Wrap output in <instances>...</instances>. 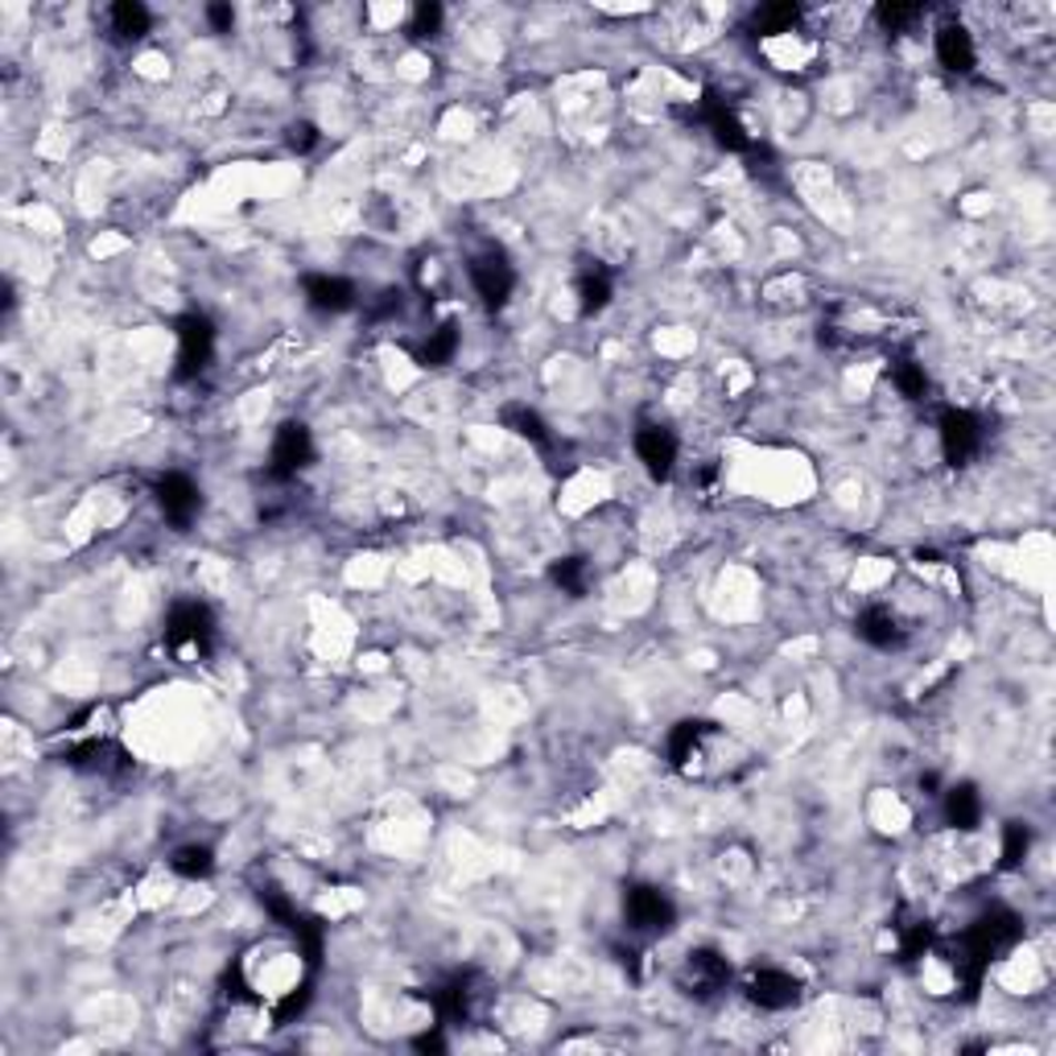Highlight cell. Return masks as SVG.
Masks as SVG:
<instances>
[{
    "label": "cell",
    "instance_id": "5b68a950",
    "mask_svg": "<svg viewBox=\"0 0 1056 1056\" xmlns=\"http://www.w3.org/2000/svg\"><path fill=\"white\" fill-rule=\"evenodd\" d=\"M743 990H747V998H752L760 1012H788V1007H796L801 995H805L801 978H793L788 969H772V966L752 969Z\"/></svg>",
    "mask_w": 1056,
    "mask_h": 1056
},
{
    "label": "cell",
    "instance_id": "e0dca14e",
    "mask_svg": "<svg viewBox=\"0 0 1056 1056\" xmlns=\"http://www.w3.org/2000/svg\"><path fill=\"white\" fill-rule=\"evenodd\" d=\"M941 813H945V822L954 829H978V822H983V796H978L974 784H954V788H945Z\"/></svg>",
    "mask_w": 1056,
    "mask_h": 1056
},
{
    "label": "cell",
    "instance_id": "7a4b0ae2",
    "mask_svg": "<svg viewBox=\"0 0 1056 1056\" xmlns=\"http://www.w3.org/2000/svg\"><path fill=\"white\" fill-rule=\"evenodd\" d=\"M623 921L636 933H665L677 921V908L656 883H627L623 887Z\"/></svg>",
    "mask_w": 1056,
    "mask_h": 1056
},
{
    "label": "cell",
    "instance_id": "d6a6232c",
    "mask_svg": "<svg viewBox=\"0 0 1056 1056\" xmlns=\"http://www.w3.org/2000/svg\"><path fill=\"white\" fill-rule=\"evenodd\" d=\"M396 310H401V293H396V290H384V293H380V305H372V322L392 319Z\"/></svg>",
    "mask_w": 1056,
    "mask_h": 1056
},
{
    "label": "cell",
    "instance_id": "52a82bcc",
    "mask_svg": "<svg viewBox=\"0 0 1056 1056\" xmlns=\"http://www.w3.org/2000/svg\"><path fill=\"white\" fill-rule=\"evenodd\" d=\"M310 463H314V438H310V430H305L302 421H285L273 438V450H269V471H273V479H293Z\"/></svg>",
    "mask_w": 1056,
    "mask_h": 1056
},
{
    "label": "cell",
    "instance_id": "ba28073f",
    "mask_svg": "<svg viewBox=\"0 0 1056 1056\" xmlns=\"http://www.w3.org/2000/svg\"><path fill=\"white\" fill-rule=\"evenodd\" d=\"M978 450H983V425H978V418L966 413V409H945V413H941V454H945V463L966 466Z\"/></svg>",
    "mask_w": 1056,
    "mask_h": 1056
},
{
    "label": "cell",
    "instance_id": "cb8c5ba5",
    "mask_svg": "<svg viewBox=\"0 0 1056 1056\" xmlns=\"http://www.w3.org/2000/svg\"><path fill=\"white\" fill-rule=\"evenodd\" d=\"M892 384L899 389V396H908V401H921L928 392V376H925V363L908 360V355H899V360H892Z\"/></svg>",
    "mask_w": 1056,
    "mask_h": 1056
},
{
    "label": "cell",
    "instance_id": "f546056e",
    "mask_svg": "<svg viewBox=\"0 0 1056 1056\" xmlns=\"http://www.w3.org/2000/svg\"><path fill=\"white\" fill-rule=\"evenodd\" d=\"M438 30H442V4H430V0L418 4V9H413V21H409V33H413V38H434Z\"/></svg>",
    "mask_w": 1056,
    "mask_h": 1056
},
{
    "label": "cell",
    "instance_id": "277c9868",
    "mask_svg": "<svg viewBox=\"0 0 1056 1056\" xmlns=\"http://www.w3.org/2000/svg\"><path fill=\"white\" fill-rule=\"evenodd\" d=\"M178 380H194L211 368L215 355V326L203 314H187L178 319Z\"/></svg>",
    "mask_w": 1056,
    "mask_h": 1056
},
{
    "label": "cell",
    "instance_id": "9c48e42d",
    "mask_svg": "<svg viewBox=\"0 0 1056 1056\" xmlns=\"http://www.w3.org/2000/svg\"><path fill=\"white\" fill-rule=\"evenodd\" d=\"M153 495H158L161 516L174 524V529H187V524L199 516V507H203V495H199V487H194V479L182 475V471L161 475L158 487H153Z\"/></svg>",
    "mask_w": 1056,
    "mask_h": 1056
},
{
    "label": "cell",
    "instance_id": "2e32d148",
    "mask_svg": "<svg viewBox=\"0 0 1056 1056\" xmlns=\"http://www.w3.org/2000/svg\"><path fill=\"white\" fill-rule=\"evenodd\" d=\"M854 632H858L863 644H871V648H879V652L904 648V627H899V620L887 607H867L854 620Z\"/></svg>",
    "mask_w": 1056,
    "mask_h": 1056
},
{
    "label": "cell",
    "instance_id": "484cf974",
    "mask_svg": "<svg viewBox=\"0 0 1056 1056\" xmlns=\"http://www.w3.org/2000/svg\"><path fill=\"white\" fill-rule=\"evenodd\" d=\"M550 582L557 586V591L570 594V599H582V594H586V562H582V557H562V562H553Z\"/></svg>",
    "mask_w": 1056,
    "mask_h": 1056
},
{
    "label": "cell",
    "instance_id": "f1b7e54d",
    "mask_svg": "<svg viewBox=\"0 0 1056 1056\" xmlns=\"http://www.w3.org/2000/svg\"><path fill=\"white\" fill-rule=\"evenodd\" d=\"M921 13H925L921 4H879V9H875V21H879L887 33H899V30H908Z\"/></svg>",
    "mask_w": 1056,
    "mask_h": 1056
},
{
    "label": "cell",
    "instance_id": "3957f363",
    "mask_svg": "<svg viewBox=\"0 0 1056 1056\" xmlns=\"http://www.w3.org/2000/svg\"><path fill=\"white\" fill-rule=\"evenodd\" d=\"M211 640H215V620H211V611H207L203 603L187 599V603H174V607H170V615H165V644H170V648L199 652V656H203V652L211 648Z\"/></svg>",
    "mask_w": 1056,
    "mask_h": 1056
},
{
    "label": "cell",
    "instance_id": "8fae6325",
    "mask_svg": "<svg viewBox=\"0 0 1056 1056\" xmlns=\"http://www.w3.org/2000/svg\"><path fill=\"white\" fill-rule=\"evenodd\" d=\"M702 117H706L714 141H718L723 149H731V153H755V137L743 129V120L735 117V108H731L726 100H718L714 91H706V100H702Z\"/></svg>",
    "mask_w": 1056,
    "mask_h": 1056
},
{
    "label": "cell",
    "instance_id": "6da1fadb",
    "mask_svg": "<svg viewBox=\"0 0 1056 1056\" xmlns=\"http://www.w3.org/2000/svg\"><path fill=\"white\" fill-rule=\"evenodd\" d=\"M1019 937H1024V925H1019V916H1015L1012 908H986L983 916L962 933V941L983 957L986 966H990L995 957L1007 954V949H1015Z\"/></svg>",
    "mask_w": 1056,
    "mask_h": 1056
},
{
    "label": "cell",
    "instance_id": "ffe728a7",
    "mask_svg": "<svg viewBox=\"0 0 1056 1056\" xmlns=\"http://www.w3.org/2000/svg\"><path fill=\"white\" fill-rule=\"evenodd\" d=\"M459 351V326L454 322H442L434 331L425 334V343L418 348V363L421 368H446Z\"/></svg>",
    "mask_w": 1056,
    "mask_h": 1056
},
{
    "label": "cell",
    "instance_id": "44dd1931",
    "mask_svg": "<svg viewBox=\"0 0 1056 1056\" xmlns=\"http://www.w3.org/2000/svg\"><path fill=\"white\" fill-rule=\"evenodd\" d=\"M706 723H677V731L668 735V760L673 767H690L702 760V738H706Z\"/></svg>",
    "mask_w": 1056,
    "mask_h": 1056
},
{
    "label": "cell",
    "instance_id": "7402d4cb",
    "mask_svg": "<svg viewBox=\"0 0 1056 1056\" xmlns=\"http://www.w3.org/2000/svg\"><path fill=\"white\" fill-rule=\"evenodd\" d=\"M504 421H507V430L516 438H524V442H533V446H550L553 438H550V425L541 421V413L536 409H529V405H512L504 413Z\"/></svg>",
    "mask_w": 1056,
    "mask_h": 1056
},
{
    "label": "cell",
    "instance_id": "ac0fdd59",
    "mask_svg": "<svg viewBox=\"0 0 1056 1056\" xmlns=\"http://www.w3.org/2000/svg\"><path fill=\"white\" fill-rule=\"evenodd\" d=\"M574 290H579V310H582V314H599V310H607L615 285H611L607 269L594 261V264H586V269L579 273V285H574Z\"/></svg>",
    "mask_w": 1056,
    "mask_h": 1056
},
{
    "label": "cell",
    "instance_id": "5bb4252c",
    "mask_svg": "<svg viewBox=\"0 0 1056 1056\" xmlns=\"http://www.w3.org/2000/svg\"><path fill=\"white\" fill-rule=\"evenodd\" d=\"M67 764L79 767V772H95V776H112V772H124L132 764V755L124 747H117L112 738H83L74 743L67 752Z\"/></svg>",
    "mask_w": 1056,
    "mask_h": 1056
},
{
    "label": "cell",
    "instance_id": "30bf717a",
    "mask_svg": "<svg viewBox=\"0 0 1056 1056\" xmlns=\"http://www.w3.org/2000/svg\"><path fill=\"white\" fill-rule=\"evenodd\" d=\"M726 983H731V962H726L718 949H694V954L685 957V966H681L685 995L710 998V995H718V990H726Z\"/></svg>",
    "mask_w": 1056,
    "mask_h": 1056
},
{
    "label": "cell",
    "instance_id": "83f0119b",
    "mask_svg": "<svg viewBox=\"0 0 1056 1056\" xmlns=\"http://www.w3.org/2000/svg\"><path fill=\"white\" fill-rule=\"evenodd\" d=\"M1027 846H1032V829H1027L1024 822L1007 825V829H1003V851H998V858H1003V871L1019 867V863L1027 858Z\"/></svg>",
    "mask_w": 1056,
    "mask_h": 1056
},
{
    "label": "cell",
    "instance_id": "4fadbf2b",
    "mask_svg": "<svg viewBox=\"0 0 1056 1056\" xmlns=\"http://www.w3.org/2000/svg\"><path fill=\"white\" fill-rule=\"evenodd\" d=\"M302 293H305V305L319 310V314H348L351 305L360 302V298H355V285H351L348 276H331V273L305 276Z\"/></svg>",
    "mask_w": 1056,
    "mask_h": 1056
},
{
    "label": "cell",
    "instance_id": "1f68e13d",
    "mask_svg": "<svg viewBox=\"0 0 1056 1056\" xmlns=\"http://www.w3.org/2000/svg\"><path fill=\"white\" fill-rule=\"evenodd\" d=\"M207 21L215 26V33H232L235 9H232V4H211V9H207Z\"/></svg>",
    "mask_w": 1056,
    "mask_h": 1056
},
{
    "label": "cell",
    "instance_id": "d4e9b609",
    "mask_svg": "<svg viewBox=\"0 0 1056 1056\" xmlns=\"http://www.w3.org/2000/svg\"><path fill=\"white\" fill-rule=\"evenodd\" d=\"M933 954V925L928 921H908L899 925V957L904 962H921Z\"/></svg>",
    "mask_w": 1056,
    "mask_h": 1056
},
{
    "label": "cell",
    "instance_id": "9a60e30c",
    "mask_svg": "<svg viewBox=\"0 0 1056 1056\" xmlns=\"http://www.w3.org/2000/svg\"><path fill=\"white\" fill-rule=\"evenodd\" d=\"M937 62L945 67V71L954 74H969L974 71V62H978V50H974V38L966 33V26H941L937 30Z\"/></svg>",
    "mask_w": 1056,
    "mask_h": 1056
},
{
    "label": "cell",
    "instance_id": "8992f818",
    "mask_svg": "<svg viewBox=\"0 0 1056 1056\" xmlns=\"http://www.w3.org/2000/svg\"><path fill=\"white\" fill-rule=\"evenodd\" d=\"M471 285H475L479 302L500 310L512 298V290H516V269H512V261L500 248H487L483 257L471 261Z\"/></svg>",
    "mask_w": 1056,
    "mask_h": 1056
},
{
    "label": "cell",
    "instance_id": "4316f807",
    "mask_svg": "<svg viewBox=\"0 0 1056 1056\" xmlns=\"http://www.w3.org/2000/svg\"><path fill=\"white\" fill-rule=\"evenodd\" d=\"M796 17H801L796 4H767V9L755 13V30L764 33V38H784V33H793Z\"/></svg>",
    "mask_w": 1056,
    "mask_h": 1056
},
{
    "label": "cell",
    "instance_id": "7c38bea8",
    "mask_svg": "<svg viewBox=\"0 0 1056 1056\" xmlns=\"http://www.w3.org/2000/svg\"><path fill=\"white\" fill-rule=\"evenodd\" d=\"M636 454L648 466L652 479H668L677 463V434L668 425H640L636 430Z\"/></svg>",
    "mask_w": 1056,
    "mask_h": 1056
},
{
    "label": "cell",
    "instance_id": "4dcf8cb0",
    "mask_svg": "<svg viewBox=\"0 0 1056 1056\" xmlns=\"http://www.w3.org/2000/svg\"><path fill=\"white\" fill-rule=\"evenodd\" d=\"M319 145V129L314 124H290V149L293 153H310Z\"/></svg>",
    "mask_w": 1056,
    "mask_h": 1056
},
{
    "label": "cell",
    "instance_id": "603a6c76",
    "mask_svg": "<svg viewBox=\"0 0 1056 1056\" xmlns=\"http://www.w3.org/2000/svg\"><path fill=\"white\" fill-rule=\"evenodd\" d=\"M170 867H174V875H182V879H207L211 871H215V854H211V846H178L174 854H170Z\"/></svg>",
    "mask_w": 1056,
    "mask_h": 1056
},
{
    "label": "cell",
    "instance_id": "d6986e66",
    "mask_svg": "<svg viewBox=\"0 0 1056 1056\" xmlns=\"http://www.w3.org/2000/svg\"><path fill=\"white\" fill-rule=\"evenodd\" d=\"M112 33L117 38H124V42H137V38H145L149 30H153V13H149L141 0H120V4H112Z\"/></svg>",
    "mask_w": 1056,
    "mask_h": 1056
}]
</instances>
